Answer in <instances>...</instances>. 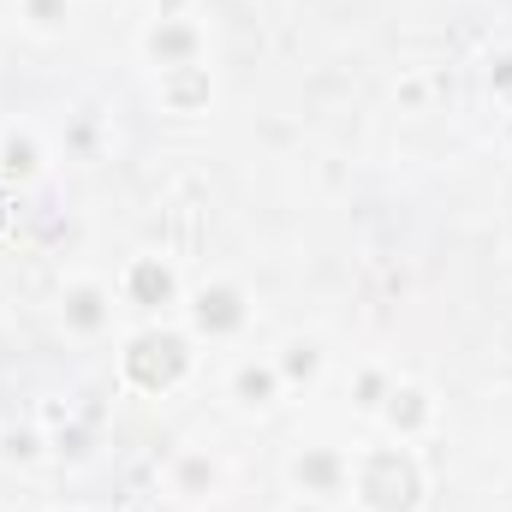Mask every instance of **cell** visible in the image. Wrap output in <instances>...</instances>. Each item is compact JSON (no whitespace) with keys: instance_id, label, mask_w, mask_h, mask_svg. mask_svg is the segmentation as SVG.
Here are the masks:
<instances>
[{"instance_id":"obj_1","label":"cell","mask_w":512,"mask_h":512,"mask_svg":"<svg viewBox=\"0 0 512 512\" xmlns=\"http://www.w3.org/2000/svg\"><path fill=\"white\" fill-rule=\"evenodd\" d=\"M256 322V298L245 280H233V274H209V280H197L191 292H185V328H191V340H209V346H233V340H245Z\"/></svg>"},{"instance_id":"obj_2","label":"cell","mask_w":512,"mask_h":512,"mask_svg":"<svg viewBox=\"0 0 512 512\" xmlns=\"http://www.w3.org/2000/svg\"><path fill=\"white\" fill-rule=\"evenodd\" d=\"M417 489H423V477H417V459H411V447H370V453H358V465H352V501L364 512H411L417 507Z\"/></svg>"},{"instance_id":"obj_3","label":"cell","mask_w":512,"mask_h":512,"mask_svg":"<svg viewBox=\"0 0 512 512\" xmlns=\"http://www.w3.org/2000/svg\"><path fill=\"white\" fill-rule=\"evenodd\" d=\"M352 465H358V453L340 447V441H298L286 453L280 477H286V495H310V501L346 507L352 501Z\"/></svg>"},{"instance_id":"obj_4","label":"cell","mask_w":512,"mask_h":512,"mask_svg":"<svg viewBox=\"0 0 512 512\" xmlns=\"http://www.w3.org/2000/svg\"><path fill=\"white\" fill-rule=\"evenodd\" d=\"M137 54H143L155 72H185V66H203L209 30L197 24V12H155V18H143V30H137Z\"/></svg>"},{"instance_id":"obj_5","label":"cell","mask_w":512,"mask_h":512,"mask_svg":"<svg viewBox=\"0 0 512 512\" xmlns=\"http://www.w3.org/2000/svg\"><path fill=\"white\" fill-rule=\"evenodd\" d=\"M60 328L72 334V340H108L114 334V316L126 310L120 304V292H114V280H96V274H72L66 286H60Z\"/></svg>"},{"instance_id":"obj_6","label":"cell","mask_w":512,"mask_h":512,"mask_svg":"<svg viewBox=\"0 0 512 512\" xmlns=\"http://www.w3.org/2000/svg\"><path fill=\"white\" fill-rule=\"evenodd\" d=\"M435 423H441V399H435V387L411 382V376H393L382 411H376V429H382L393 447H417Z\"/></svg>"},{"instance_id":"obj_7","label":"cell","mask_w":512,"mask_h":512,"mask_svg":"<svg viewBox=\"0 0 512 512\" xmlns=\"http://www.w3.org/2000/svg\"><path fill=\"white\" fill-rule=\"evenodd\" d=\"M221 489H227V459L209 447H179L161 471V495L173 507H209Z\"/></svg>"},{"instance_id":"obj_8","label":"cell","mask_w":512,"mask_h":512,"mask_svg":"<svg viewBox=\"0 0 512 512\" xmlns=\"http://www.w3.org/2000/svg\"><path fill=\"white\" fill-rule=\"evenodd\" d=\"M114 292H120V304H126V310H137V316H161V310L185 304V286H179L173 262H161V256H149V251L131 256L126 268H120Z\"/></svg>"},{"instance_id":"obj_9","label":"cell","mask_w":512,"mask_h":512,"mask_svg":"<svg viewBox=\"0 0 512 512\" xmlns=\"http://www.w3.org/2000/svg\"><path fill=\"white\" fill-rule=\"evenodd\" d=\"M245 417H268L280 399H286V382H280V364H274V352H239L233 364H227V387H221Z\"/></svg>"},{"instance_id":"obj_10","label":"cell","mask_w":512,"mask_h":512,"mask_svg":"<svg viewBox=\"0 0 512 512\" xmlns=\"http://www.w3.org/2000/svg\"><path fill=\"white\" fill-rule=\"evenodd\" d=\"M274 364H280L286 393H316L334 358H328V346H322L316 334H292V340H280V346H274Z\"/></svg>"},{"instance_id":"obj_11","label":"cell","mask_w":512,"mask_h":512,"mask_svg":"<svg viewBox=\"0 0 512 512\" xmlns=\"http://www.w3.org/2000/svg\"><path fill=\"white\" fill-rule=\"evenodd\" d=\"M42 137H36V126H0V173H12V179H36L42 173Z\"/></svg>"},{"instance_id":"obj_12","label":"cell","mask_w":512,"mask_h":512,"mask_svg":"<svg viewBox=\"0 0 512 512\" xmlns=\"http://www.w3.org/2000/svg\"><path fill=\"white\" fill-rule=\"evenodd\" d=\"M387 387H393V370H387L382 358H358V364L346 370V399H352L358 417H370V423H376V411H382Z\"/></svg>"},{"instance_id":"obj_13","label":"cell","mask_w":512,"mask_h":512,"mask_svg":"<svg viewBox=\"0 0 512 512\" xmlns=\"http://www.w3.org/2000/svg\"><path fill=\"white\" fill-rule=\"evenodd\" d=\"M12 12L30 36H60L72 24V0H12Z\"/></svg>"},{"instance_id":"obj_14","label":"cell","mask_w":512,"mask_h":512,"mask_svg":"<svg viewBox=\"0 0 512 512\" xmlns=\"http://www.w3.org/2000/svg\"><path fill=\"white\" fill-rule=\"evenodd\" d=\"M0 459H6V465H36V459H48V435H42L36 423H24V429L6 423V429H0Z\"/></svg>"},{"instance_id":"obj_15","label":"cell","mask_w":512,"mask_h":512,"mask_svg":"<svg viewBox=\"0 0 512 512\" xmlns=\"http://www.w3.org/2000/svg\"><path fill=\"white\" fill-rule=\"evenodd\" d=\"M280 512H340V507H328V501H310V495H286V501H280Z\"/></svg>"},{"instance_id":"obj_16","label":"cell","mask_w":512,"mask_h":512,"mask_svg":"<svg viewBox=\"0 0 512 512\" xmlns=\"http://www.w3.org/2000/svg\"><path fill=\"white\" fill-rule=\"evenodd\" d=\"M48 512H78V507H48Z\"/></svg>"},{"instance_id":"obj_17","label":"cell","mask_w":512,"mask_h":512,"mask_svg":"<svg viewBox=\"0 0 512 512\" xmlns=\"http://www.w3.org/2000/svg\"><path fill=\"white\" fill-rule=\"evenodd\" d=\"M0 328H6V304H0Z\"/></svg>"},{"instance_id":"obj_18","label":"cell","mask_w":512,"mask_h":512,"mask_svg":"<svg viewBox=\"0 0 512 512\" xmlns=\"http://www.w3.org/2000/svg\"><path fill=\"white\" fill-rule=\"evenodd\" d=\"M0 512H18V507H6V501H0Z\"/></svg>"}]
</instances>
